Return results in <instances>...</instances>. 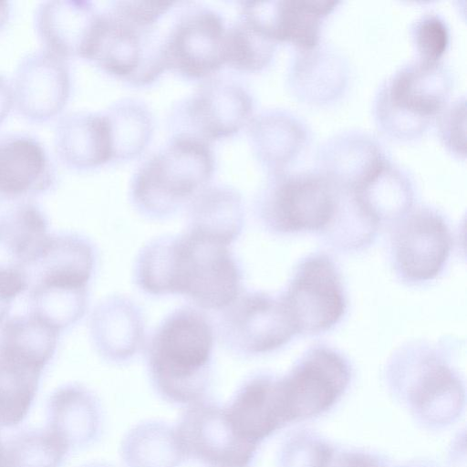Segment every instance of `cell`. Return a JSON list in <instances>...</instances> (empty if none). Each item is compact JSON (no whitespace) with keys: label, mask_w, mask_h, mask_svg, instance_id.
Here are the masks:
<instances>
[{"label":"cell","mask_w":467,"mask_h":467,"mask_svg":"<svg viewBox=\"0 0 467 467\" xmlns=\"http://www.w3.org/2000/svg\"><path fill=\"white\" fill-rule=\"evenodd\" d=\"M57 172L45 146L26 133L0 136V201L30 200L48 191Z\"/></svg>","instance_id":"17"},{"label":"cell","mask_w":467,"mask_h":467,"mask_svg":"<svg viewBox=\"0 0 467 467\" xmlns=\"http://www.w3.org/2000/svg\"><path fill=\"white\" fill-rule=\"evenodd\" d=\"M215 171L209 143L185 135H172L168 143L149 157L130 183L135 208L150 218L174 213L209 185Z\"/></svg>","instance_id":"3"},{"label":"cell","mask_w":467,"mask_h":467,"mask_svg":"<svg viewBox=\"0 0 467 467\" xmlns=\"http://www.w3.org/2000/svg\"><path fill=\"white\" fill-rule=\"evenodd\" d=\"M451 237L444 217L435 209H411L395 223L391 253L395 270L404 281L434 279L449 258Z\"/></svg>","instance_id":"12"},{"label":"cell","mask_w":467,"mask_h":467,"mask_svg":"<svg viewBox=\"0 0 467 467\" xmlns=\"http://www.w3.org/2000/svg\"><path fill=\"white\" fill-rule=\"evenodd\" d=\"M11 15V5L7 1H0V30L7 24Z\"/></svg>","instance_id":"41"},{"label":"cell","mask_w":467,"mask_h":467,"mask_svg":"<svg viewBox=\"0 0 467 467\" xmlns=\"http://www.w3.org/2000/svg\"><path fill=\"white\" fill-rule=\"evenodd\" d=\"M349 191L362 212L379 227L395 224L412 209V181L388 157Z\"/></svg>","instance_id":"22"},{"label":"cell","mask_w":467,"mask_h":467,"mask_svg":"<svg viewBox=\"0 0 467 467\" xmlns=\"http://www.w3.org/2000/svg\"><path fill=\"white\" fill-rule=\"evenodd\" d=\"M437 117L439 135L444 145L459 156L465 155V98L451 101Z\"/></svg>","instance_id":"36"},{"label":"cell","mask_w":467,"mask_h":467,"mask_svg":"<svg viewBox=\"0 0 467 467\" xmlns=\"http://www.w3.org/2000/svg\"><path fill=\"white\" fill-rule=\"evenodd\" d=\"M107 117L113 161H130L148 146L153 133V116L138 99H124L104 110Z\"/></svg>","instance_id":"32"},{"label":"cell","mask_w":467,"mask_h":467,"mask_svg":"<svg viewBox=\"0 0 467 467\" xmlns=\"http://www.w3.org/2000/svg\"><path fill=\"white\" fill-rule=\"evenodd\" d=\"M90 333L104 358L112 361L125 360L137 351L143 338L140 311L127 299L109 297L94 309Z\"/></svg>","instance_id":"26"},{"label":"cell","mask_w":467,"mask_h":467,"mask_svg":"<svg viewBox=\"0 0 467 467\" xmlns=\"http://www.w3.org/2000/svg\"><path fill=\"white\" fill-rule=\"evenodd\" d=\"M224 310L221 334L226 345L238 353L274 351L297 333L281 296L246 292Z\"/></svg>","instance_id":"10"},{"label":"cell","mask_w":467,"mask_h":467,"mask_svg":"<svg viewBox=\"0 0 467 467\" xmlns=\"http://www.w3.org/2000/svg\"><path fill=\"white\" fill-rule=\"evenodd\" d=\"M227 27L217 11L186 5L165 32L162 58L166 70L189 80H206L225 66Z\"/></svg>","instance_id":"8"},{"label":"cell","mask_w":467,"mask_h":467,"mask_svg":"<svg viewBox=\"0 0 467 467\" xmlns=\"http://www.w3.org/2000/svg\"><path fill=\"white\" fill-rule=\"evenodd\" d=\"M213 340L208 317L190 306L172 311L158 326L147 361L151 382L164 400L185 406L206 400Z\"/></svg>","instance_id":"2"},{"label":"cell","mask_w":467,"mask_h":467,"mask_svg":"<svg viewBox=\"0 0 467 467\" xmlns=\"http://www.w3.org/2000/svg\"><path fill=\"white\" fill-rule=\"evenodd\" d=\"M247 127L252 150L270 172L284 171L308 138L306 123L294 113L280 109L254 115Z\"/></svg>","instance_id":"23"},{"label":"cell","mask_w":467,"mask_h":467,"mask_svg":"<svg viewBox=\"0 0 467 467\" xmlns=\"http://www.w3.org/2000/svg\"><path fill=\"white\" fill-rule=\"evenodd\" d=\"M418 371L412 397L422 414L436 416L442 406L452 408L461 402L462 390L458 379L451 368L434 352V348L418 346Z\"/></svg>","instance_id":"31"},{"label":"cell","mask_w":467,"mask_h":467,"mask_svg":"<svg viewBox=\"0 0 467 467\" xmlns=\"http://www.w3.org/2000/svg\"><path fill=\"white\" fill-rule=\"evenodd\" d=\"M281 297L297 333L307 335L331 329L347 307L340 273L324 254H310L299 263Z\"/></svg>","instance_id":"9"},{"label":"cell","mask_w":467,"mask_h":467,"mask_svg":"<svg viewBox=\"0 0 467 467\" xmlns=\"http://www.w3.org/2000/svg\"><path fill=\"white\" fill-rule=\"evenodd\" d=\"M276 45V42L239 16L235 23L227 27L225 66L244 73L260 71L272 61Z\"/></svg>","instance_id":"33"},{"label":"cell","mask_w":467,"mask_h":467,"mask_svg":"<svg viewBox=\"0 0 467 467\" xmlns=\"http://www.w3.org/2000/svg\"><path fill=\"white\" fill-rule=\"evenodd\" d=\"M337 0H276L241 3L240 16L275 42H290L298 49L319 44L326 18Z\"/></svg>","instance_id":"15"},{"label":"cell","mask_w":467,"mask_h":467,"mask_svg":"<svg viewBox=\"0 0 467 467\" xmlns=\"http://www.w3.org/2000/svg\"><path fill=\"white\" fill-rule=\"evenodd\" d=\"M412 42L420 57L439 60L450 44V29L442 16L427 12L419 16L410 29Z\"/></svg>","instance_id":"35"},{"label":"cell","mask_w":467,"mask_h":467,"mask_svg":"<svg viewBox=\"0 0 467 467\" xmlns=\"http://www.w3.org/2000/svg\"><path fill=\"white\" fill-rule=\"evenodd\" d=\"M206 467H216V466H206Z\"/></svg>","instance_id":"43"},{"label":"cell","mask_w":467,"mask_h":467,"mask_svg":"<svg viewBox=\"0 0 467 467\" xmlns=\"http://www.w3.org/2000/svg\"><path fill=\"white\" fill-rule=\"evenodd\" d=\"M14 107V96L11 81L0 73V124Z\"/></svg>","instance_id":"40"},{"label":"cell","mask_w":467,"mask_h":467,"mask_svg":"<svg viewBox=\"0 0 467 467\" xmlns=\"http://www.w3.org/2000/svg\"><path fill=\"white\" fill-rule=\"evenodd\" d=\"M120 448L127 467H179L186 460L174 427L161 420L134 426L124 436Z\"/></svg>","instance_id":"30"},{"label":"cell","mask_w":467,"mask_h":467,"mask_svg":"<svg viewBox=\"0 0 467 467\" xmlns=\"http://www.w3.org/2000/svg\"><path fill=\"white\" fill-rule=\"evenodd\" d=\"M317 156L318 170L347 190L388 157L374 137L358 130L330 137L320 146Z\"/></svg>","instance_id":"24"},{"label":"cell","mask_w":467,"mask_h":467,"mask_svg":"<svg viewBox=\"0 0 467 467\" xmlns=\"http://www.w3.org/2000/svg\"><path fill=\"white\" fill-rule=\"evenodd\" d=\"M312 467H378V465L368 455L339 452L327 447H319L313 459Z\"/></svg>","instance_id":"38"},{"label":"cell","mask_w":467,"mask_h":467,"mask_svg":"<svg viewBox=\"0 0 467 467\" xmlns=\"http://www.w3.org/2000/svg\"><path fill=\"white\" fill-rule=\"evenodd\" d=\"M0 467H24L22 449L18 439L10 441V445L0 439Z\"/></svg>","instance_id":"39"},{"label":"cell","mask_w":467,"mask_h":467,"mask_svg":"<svg viewBox=\"0 0 467 467\" xmlns=\"http://www.w3.org/2000/svg\"><path fill=\"white\" fill-rule=\"evenodd\" d=\"M241 194L227 185H208L188 204L187 230L230 245L244 226Z\"/></svg>","instance_id":"27"},{"label":"cell","mask_w":467,"mask_h":467,"mask_svg":"<svg viewBox=\"0 0 467 467\" xmlns=\"http://www.w3.org/2000/svg\"><path fill=\"white\" fill-rule=\"evenodd\" d=\"M101 13L89 1L41 2L36 10L35 25L43 48L65 59H88Z\"/></svg>","instance_id":"16"},{"label":"cell","mask_w":467,"mask_h":467,"mask_svg":"<svg viewBox=\"0 0 467 467\" xmlns=\"http://www.w3.org/2000/svg\"><path fill=\"white\" fill-rule=\"evenodd\" d=\"M225 410L236 434L256 446L288 422L281 379L270 375L245 380Z\"/></svg>","instance_id":"19"},{"label":"cell","mask_w":467,"mask_h":467,"mask_svg":"<svg viewBox=\"0 0 467 467\" xmlns=\"http://www.w3.org/2000/svg\"><path fill=\"white\" fill-rule=\"evenodd\" d=\"M451 87V73L441 59L407 62L379 88L374 103L378 125L400 140L419 136L448 104Z\"/></svg>","instance_id":"4"},{"label":"cell","mask_w":467,"mask_h":467,"mask_svg":"<svg viewBox=\"0 0 467 467\" xmlns=\"http://www.w3.org/2000/svg\"><path fill=\"white\" fill-rule=\"evenodd\" d=\"M25 273L20 267L0 261V324L7 317L16 297L28 289Z\"/></svg>","instance_id":"37"},{"label":"cell","mask_w":467,"mask_h":467,"mask_svg":"<svg viewBox=\"0 0 467 467\" xmlns=\"http://www.w3.org/2000/svg\"><path fill=\"white\" fill-rule=\"evenodd\" d=\"M96 263L92 244L75 233L49 234L24 269L28 288L88 289Z\"/></svg>","instance_id":"18"},{"label":"cell","mask_w":467,"mask_h":467,"mask_svg":"<svg viewBox=\"0 0 467 467\" xmlns=\"http://www.w3.org/2000/svg\"><path fill=\"white\" fill-rule=\"evenodd\" d=\"M343 189L319 170L270 172L257 200L263 223L278 234L323 233L341 201Z\"/></svg>","instance_id":"5"},{"label":"cell","mask_w":467,"mask_h":467,"mask_svg":"<svg viewBox=\"0 0 467 467\" xmlns=\"http://www.w3.org/2000/svg\"><path fill=\"white\" fill-rule=\"evenodd\" d=\"M174 429L185 459L207 466L248 467L257 449L236 434L225 407L207 400L187 406Z\"/></svg>","instance_id":"11"},{"label":"cell","mask_w":467,"mask_h":467,"mask_svg":"<svg viewBox=\"0 0 467 467\" xmlns=\"http://www.w3.org/2000/svg\"><path fill=\"white\" fill-rule=\"evenodd\" d=\"M52 430L67 447L84 445L98 434L101 414L95 396L79 385H67L51 398Z\"/></svg>","instance_id":"29"},{"label":"cell","mask_w":467,"mask_h":467,"mask_svg":"<svg viewBox=\"0 0 467 467\" xmlns=\"http://www.w3.org/2000/svg\"><path fill=\"white\" fill-rule=\"evenodd\" d=\"M349 379L348 361L336 349L324 345L307 349L289 375L281 379L288 422L329 408Z\"/></svg>","instance_id":"13"},{"label":"cell","mask_w":467,"mask_h":467,"mask_svg":"<svg viewBox=\"0 0 467 467\" xmlns=\"http://www.w3.org/2000/svg\"><path fill=\"white\" fill-rule=\"evenodd\" d=\"M47 229L46 215L31 200L7 202L0 212V261L25 269L49 234Z\"/></svg>","instance_id":"28"},{"label":"cell","mask_w":467,"mask_h":467,"mask_svg":"<svg viewBox=\"0 0 467 467\" xmlns=\"http://www.w3.org/2000/svg\"><path fill=\"white\" fill-rule=\"evenodd\" d=\"M54 147L67 167L88 171L113 161L109 127L104 111H70L59 118Z\"/></svg>","instance_id":"20"},{"label":"cell","mask_w":467,"mask_h":467,"mask_svg":"<svg viewBox=\"0 0 467 467\" xmlns=\"http://www.w3.org/2000/svg\"><path fill=\"white\" fill-rule=\"evenodd\" d=\"M157 25H141L111 6L101 13L88 60L106 74L134 86L152 83L166 71L163 37Z\"/></svg>","instance_id":"6"},{"label":"cell","mask_w":467,"mask_h":467,"mask_svg":"<svg viewBox=\"0 0 467 467\" xmlns=\"http://www.w3.org/2000/svg\"><path fill=\"white\" fill-rule=\"evenodd\" d=\"M47 364L0 330V426L26 417Z\"/></svg>","instance_id":"21"},{"label":"cell","mask_w":467,"mask_h":467,"mask_svg":"<svg viewBox=\"0 0 467 467\" xmlns=\"http://www.w3.org/2000/svg\"><path fill=\"white\" fill-rule=\"evenodd\" d=\"M251 93L239 82L211 78L172 109V135L190 136L206 143L231 137L254 117Z\"/></svg>","instance_id":"7"},{"label":"cell","mask_w":467,"mask_h":467,"mask_svg":"<svg viewBox=\"0 0 467 467\" xmlns=\"http://www.w3.org/2000/svg\"><path fill=\"white\" fill-rule=\"evenodd\" d=\"M228 246L190 230L156 238L138 255L135 282L150 295H182L202 308L225 309L241 294L243 280Z\"/></svg>","instance_id":"1"},{"label":"cell","mask_w":467,"mask_h":467,"mask_svg":"<svg viewBox=\"0 0 467 467\" xmlns=\"http://www.w3.org/2000/svg\"><path fill=\"white\" fill-rule=\"evenodd\" d=\"M289 72L292 89L310 103H327L339 96L348 79V66L343 57L319 44L298 49Z\"/></svg>","instance_id":"25"},{"label":"cell","mask_w":467,"mask_h":467,"mask_svg":"<svg viewBox=\"0 0 467 467\" xmlns=\"http://www.w3.org/2000/svg\"><path fill=\"white\" fill-rule=\"evenodd\" d=\"M30 314L58 333L77 323L88 306V289L28 288Z\"/></svg>","instance_id":"34"},{"label":"cell","mask_w":467,"mask_h":467,"mask_svg":"<svg viewBox=\"0 0 467 467\" xmlns=\"http://www.w3.org/2000/svg\"><path fill=\"white\" fill-rule=\"evenodd\" d=\"M14 107L31 122H46L64 109L71 90L67 59L40 48L17 64L11 80Z\"/></svg>","instance_id":"14"},{"label":"cell","mask_w":467,"mask_h":467,"mask_svg":"<svg viewBox=\"0 0 467 467\" xmlns=\"http://www.w3.org/2000/svg\"><path fill=\"white\" fill-rule=\"evenodd\" d=\"M87 467H109V466H108L106 464L97 463V464H92V465H89Z\"/></svg>","instance_id":"42"}]
</instances>
